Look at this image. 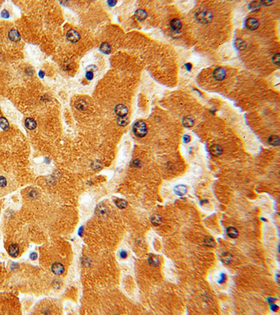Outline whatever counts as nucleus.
<instances>
[{
  "instance_id": "obj_7",
  "label": "nucleus",
  "mask_w": 280,
  "mask_h": 315,
  "mask_svg": "<svg viewBox=\"0 0 280 315\" xmlns=\"http://www.w3.org/2000/svg\"><path fill=\"white\" fill-rule=\"evenodd\" d=\"M246 26L251 30H256L259 26V23L256 19L254 18H249L246 21Z\"/></svg>"
},
{
  "instance_id": "obj_31",
  "label": "nucleus",
  "mask_w": 280,
  "mask_h": 315,
  "mask_svg": "<svg viewBox=\"0 0 280 315\" xmlns=\"http://www.w3.org/2000/svg\"><path fill=\"white\" fill-rule=\"evenodd\" d=\"M7 185V181L6 178L2 176H0V187H5Z\"/></svg>"
},
{
  "instance_id": "obj_8",
  "label": "nucleus",
  "mask_w": 280,
  "mask_h": 315,
  "mask_svg": "<svg viewBox=\"0 0 280 315\" xmlns=\"http://www.w3.org/2000/svg\"><path fill=\"white\" fill-rule=\"evenodd\" d=\"M8 38L11 41H14V42H18L21 40V35L19 34V32L15 29H12L8 32Z\"/></svg>"
},
{
  "instance_id": "obj_16",
  "label": "nucleus",
  "mask_w": 280,
  "mask_h": 315,
  "mask_svg": "<svg viewBox=\"0 0 280 315\" xmlns=\"http://www.w3.org/2000/svg\"><path fill=\"white\" fill-rule=\"evenodd\" d=\"M100 50L102 53L105 54H109L111 53L112 48H111V46L107 42H103L100 44Z\"/></svg>"
},
{
  "instance_id": "obj_9",
  "label": "nucleus",
  "mask_w": 280,
  "mask_h": 315,
  "mask_svg": "<svg viewBox=\"0 0 280 315\" xmlns=\"http://www.w3.org/2000/svg\"><path fill=\"white\" fill-rule=\"evenodd\" d=\"M8 254L11 257L16 258L19 255V246L16 244H12L8 246Z\"/></svg>"
},
{
  "instance_id": "obj_22",
  "label": "nucleus",
  "mask_w": 280,
  "mask_h": 315,
  "mask_svg": "<svg viewBox=\"0 0 280 315\" xmlns=\"http://www.w3.org/2000/svg\"><path fill=\"white\" fill-rule=\"evenodd\" d=\"M203 242L204 245L209 246V247H212V246L215 245V242L214 239L209 236H206L204 237L203 239Z\"/></svg>"
},
{
  "instance_id": "obj_19",
  "label": "nucleus",
  "mask_w": 280,
  "mask_h": 315,
  "mask_svg": "<svg viewBox=\"0 0 280 315\" xmlns=\"http://www.w3.org/2000/svg\"><path fill=\"white\" fill-rule=\"evenodd\" d=\"M233 259V256L231 253L228 252H223L221 254V260L223 263L226 264H229L231 262Z\"/></svg>"
},
{
  "instance_id": "obj_13",
  "label": "nucleus",
  "mask_w": 280,
  "mask_h": 315,
  "mask_svg": "<svg viewBox=\"0 0 280 315\" xmlns=\"http://www.w3.org/2000/svg\"><path fill=\"white\" fill-rule=\"evenodd\" d=\"M174 190H175V193L177 195L182 196L186 193L187 188H186V186H184V185H179V186H177L174 188Z\"/></svg>"
},
{
  "instance_id": "obj_3",
  "label": "nucleus",
  "mask_w": 280,
  "mask_h": 315,
  "mask_svg": "<svg viewBox=\"0 0 280 315\" xmlns=\"http://www.w3.org/2000/svg\"><path fill=\"white\" fill-rule=\"evenodd\" d=\"M67 38L68 40L71 41V42L76 43L79 41L81 37L78 32L76 31L75 30H73V29H71L67 32Z\"/></svg>"
},
{
  "instance_id": "obj_1",
  "label": "nucleus",
  "mask_w": 280,
  "mask_h": 315,
  "mask_svg": "<svg viewBox=\"0 0 280 315\" xmlns=\"http://www.w3.org/2000/svg\"><path fill=\"white\" fill-rule=\"evenodd\" d=\"M195 17L199 22L204 23H209L212 19V13L211 11L207 8H202L200 9L195 14Z\"/></svg>"
},
{
  "instance_id": "obj_18",
  "label": "nucleus",
  "mask_w": 280,
  "mask_h": 315,
  "mask_svg": "<svg viewBox=\"0 0 280 315\" xmlns=\"http://www.w3.org/2000/svg\"><path fill=\"white\" fill-rule=\"evenodd\" d=\"M151 222L155 226H160V225L162 224V218H161L160 215L154 214V215L152 216L151 218Z\"/></svg>"
},
{
  "instance_id": "obj_15",
  "label": "nucleus",
  "mask_w": 280,
  "mask_h": 315,
  "mask_svg": "<svg viewBox=\"0 0 280 315\" xmlns=\"http://www.w3.org/2000/svg\"><path fill=\"white\" fill-rule=\"evenodd\" d=\"M226 232H227V235H228V237L232 239L236 238L238 236L239 233L238 230L234 227H228L226 230Z\"/></svg>"
},
{
  "instance_id": "obj_6",
  "label": "nucleus",
  "mask_w": 280,
  "mask_h": 315,
  "mask_svg": "<svg viewBox=\"0 0 280 315\" xmlns=\"http://www.w3.org/2000/svg\"><path fill=\"white\" fill-rule=\"evenodd\" d=\"M51 270L56 275H61L64 271V268L63 265L60 263H55L52 265Z\"/></svg>"
},
{
  "instance_id": "obj_30",
  "label": "nucleus",
  "mask_w": 280,
  "mask_h": 315,
  "mask_svg": "<svg viewBox=\"0 0 280 315\" xmlns=\"http://www.w3.org/2000/svg\"><path fill=\"white\" fill-rule=\"evenodd\" d=\"M226 280V275L224 273H221L219 275V279L218 280V283L223 284Z\"/></svg>"
},
{
  "instance_id": "obj_5",
  "label": "nucleus",
  "mask_w": 280,
  "mask_h": 315,
  "mask_svg": "<svg viewBox=\"0 0 280 315\" xmlns=\"http://www.w3.org/2000/svg\"><path fill=\"white\" fill-rule=\"evenodd\" d=\"M115 113H116V114L117 115V116L118 117H123V116H126V115L127 114V112H128V109H127V108L125 107V105H123V104H118V105L116 106V107H115Z\"/></svg>"
},
{
  "instance_id": "obj_38",
  "label": "nucleus",
  "mask_w": 280,
  "mask_h": 315,
  "mask_svg": "<svg viewBox=\"0 0 280 315\" xmlns=\"http://www.w3.org/2000/svg\"><path fill=\"white\" fill-rule=\"evenodd\" d=\"M270 309H272V311H276V310H277L278 306L276 305L275 304H272V305H270Z\"/></svg>"
},
{
  "instance_id": "obj_10",
  "label": "nucleus",
  "mask_w": 280,
  "mask_h": 315,
  "mask_svg": "<svg viewBox=\"0 0 280 315\" xmlns=\"http://www.w3.org/2000/svg\"><path fill=\"white\" fill-rule=\"evenodd\" d=\"M170 24L171 28L172 30H175V31H179V30H181V28H182V23H181V21H179V19L177 18L172 19V21H170Z\"/></svg>"
},
{
  "instance_id": "obj_4",
  "label": "nucleus",
  "mask_w": 280,
  "mask_h": 315,
  "mask_svg": "<svg viewBox=\"0 0 280 315\" xmlns=\"http://www.w3.org/2000/svg\"><path fill=\"white\" fill-rule=\"evenodd\" d=\"M226 73L225 69L222 67H217L213 72V77L216 81H222L225 79Z\"/></svg>"
},
{
  "instance_id": "obj_29",
  "label": "nucleus",
  "mask_w": 280,
  "mask_h": 315,
  "mask_svg": "<svg viewBox=\"0 0 280 315\" xmlns=\"http://www.w3.org/2000/svg\"><path fill=\"white\" fill-rule=\"evenodd\" d=\"M272 61L275 64L277 65H279V62H280V55L279 53H276L275 55H274V56L272 57Z\"/></svg>"
},
{
  "instance_id": "obj_24",
  "label": "nucleus",
  "mask_w": 280,
  "mask_h": 315,
  "mask_svg": "<svg viewBox=\"0 0 280 315\" xmlns=\"http://www.w3.org/2000/svg\"><path fill=\"white\" fill-rule=\"evenodd\" d=\"M129 123L128 118L126 116L123 117H118L117 118V123L120 126H125Z\"/></svg>"
},
{
  "instance_id": "obj_12",
  "label": "nucleus",
  "mask_w": 280,
  "mask_h": 315,
  "mask_svg": "<svg viewBox=\"0 0 280 315\" xmlns=\"http://www.w3.org/2000/svg\"><path fill=\"white\" fill-rule=\"evenodd\" d=\"M182 124L186 127H191L194 125V119H193V117L187 116L183 118Z\"/></svg>"
},
{
  "instance_id": "obj_23",
  "label": "nucleus",
  "mask_w": 280,
  "mask_h": 315,
  "mask_svg": "<svg viewBox=\"0 0 280 315\" xmlns=\"http://www.w3.org/2000/svg\"><path fill=\"white\" fill-rule=\"evenodd\" d=\"M115 204L118 208L124 209L127 207V202L123 199H116L115 200Z\"/></svg>"
},
{
  "instance_id": "obj_25",
  "label": "nucleus",
  "mask_w": 280,
  "mask_h": 315,
  "mask_svg": "<svg viewBox=\"0 0 280 315\" xmlns=\"http://www.w3.org/2000/svg\"><path fill=\"white\" fill-rule=\"evenodd\" d=\"M76 108L78 110H85L87 108V104H86V102L83 100H79L76 103Z\"/></svg>"
},
{
  "instance_id": "obj_26",
  "label": "nucleus",
  "mask_w": 280,
  "mask_h": 315,
  "mask_svg": "<svg viewBox=\"0 0 280 315\" xmlns=\"http://www.w3.org/2000/svg\"><path fill=\"white\" fill-rule=\"evenodd\" d=\"M148 263H149V264L151 265L152 266L156 267L157 265H158L159 260L157 257L154 256L152 255V256H151L149 258H148Z\"/></svg>"
},
{
  "instance_id": "obj_36",
  "label": "nucleus",
  "mask_w": 280,
  "mask_h": 315,
  "mask_svg": "<svg viewBox=\"0 0 280 315\" xmlns=\"http://www.w3.org/2000/svg\"><path fill=\"white\" fill-rule=\"evenodd\" d=\"M260 4H263V5H265V6H269V5L272 4V1H261V2H260Z\"/></svg>"
},
{
  "instance_id": "obj_14",
  "label": "nucleus",
  "mask_w": 280,
  "mask_h": 315,
  "mask_svg": "<svg viewBox=\"0 0 280 315\" xmlns=\"http://www.w3.org/2000/svg\"><path fill=\"white\" fill-rule=\"evenodd\" d=\"M25 124L26 127H28L29 130H35L36 127H37V123H36L35 120L32 118H26L25 120Z\"/></svg>"
},
{
  "instance_id": "obj_11",
  "label": "nucleus",
  "mask_w": 280,
  "mask_h": 315,
  "mask_svg": "<svg viewBox=\"0 0 280 315\" xmlns=\"http://www.w3.org/2000/svg\"><path fill=\"white\" fill-rule=\"evenodd\" d=\"M210 152L211 154L214 156H218L223 152V149H222L220 145L218 144H214L211 146V148H210Z\"/></svg>"
},
{
  "instance_id": "obj_44",
  "label": "nucleus",
  "mask_w": 280,
  "mask_h": 315,
  "mask_svg": "<svg viewBox=\"0 0 280 315\" xmlns=\"http://www.w3.org/2000/svg\"><path fill=\"white\" fill-rule=\"evenodd\" d=\"M0 113H1V112H0Z\"/></svg>"
},
{
  "instance_id": "obj_37",
  "label": "nucleus",
  "mask_w": 280,
  "mask_h": 315,
  "mask_svg": "<svg viewBox=\"0 0 280 315\" xmlns=\"http://www.w3.org/2000/svg\"><path fill=\"white\" fill-rule=\"evenodd\" d=\"M30 259H32V260H35V259H37V254L35 253V252H33V253H32L31 254H30Z\"/></svg>"
},
{
  "instance_id": "obj_42",
  "label": "nucleus",
  "mask_w": 280,
  "mask_h": 315,
  "mask_svg": "<svg viewBox=\"0 0 280 315\" xmlns=\"http://www.w3.org/2000/svg\"><path fill=\"white\" fill-rule=\"evenodd\" d=\"M39 76H40V78L43 79L44 77V76H45V73L43 71H40L39 72Z\"/></svg>"
},
{
  "instance_id": "obj_17",
  "label": "nucleus",
  "mask_w": 280,
  "mask_h": 315,
  "mask_svg": "<svg viewBox=\"0 0 280 315\" xmlns=\"http://www.w3.org/2000/svg\"><path fill=\"white\" fill-rule=\"evenodd\" d=\"M135 17L139 21H144L146 18L147 13L143 9H138L135 12Z\"/></svg>"
},
{
  "instance_id": "obj_41",
  "label": "nucleus",
  "mask_w": 280,
  "mask_h": 315,
  "mask_svg": "<svg viewBox=\"0 0 280 315\" xmlns=\"http://www.w3.org/2000/svg\"><path fill=\"white\" fill-rule=\"evenodd\" d=\"M133 165H134V167H139V161H138V160H135V161H134Z\"/></svg>"
},
{
  "instance_id": "obj_21",
  "label": "nucleus",
  "mask_w": 280,
  "mask_h": 315,
  "mask_svg": "<svg viewBox=\"0 0 280 315\" xmlns=\"http://www.w3.org/2000/svg\"><path fill=\"white\" fill-rule=\"evenodd\" d=\"M268 143L272 146L277 147L279 145V138L276 135H271L268 138Z\"/></svg>"
},
{
  "instance_id": "obj_43",
  "label": "nucleus",
  "mask_w": 280,
  "mask_h": 315,
  "mask_svg": "<svg viewBox=\"0 0 280 315\" xmlns=\"http://www.w3.org/2000/svg\"><path fill=\"white\" fill-rule=\"evenodd\" d=\"M267 300H268V302H270V303H272V302L275 300V299H274V298H269Z\"/></svg>"
},
{
  "instance_id": "obj_34",
  "label": "nucleus",
  "mask_w": 280,
  "mask_h": 315,
  "mask_svg": "<svg viewBox=\"0 0 280 315\" xmlns=\"http://www.w3.org/2000/svg\"><path fill=\"white\" fill-rule=\"evenodd\" d=\"M183 139H184V143H186V144L188 143V142L191 141V137H190V136L188 135V134H185Z\"/></svg>"
},
{
  "instance_id": "obj_27",
  "label": "nucleus",
  "mask_w": 280,
  "mask_h": 315,
  "mask_svg": "<svg viewBox=\"0 0 280 315\" xmlns=\"http://www.w3.org/2000/svg\"><path fill=\"white\" fill-rule=\"evenodd\" d=\"M236 47L240 50H244L246 48V44L242 39H237L235 41Z\"/></svg>"
},
{
  "instance_id": "obj_40",
  "label": "nucleus",
  "mask_w": 280,
  "mask_h": 315,
  "mask_svg": "<svg viewBox=\"0 0 280 315\" xmlns=\"http://www.w3.org/2000/svg\"><path fill=\"white\" fill-rule=\"evenodd\" d=\"M107 3H108V4L110 6H114V5L116 4V1H108V2H107Z\"/></svg>"
},
{
  "instance_id": "obj_39",
  "label": "nucleus",
  "mask_w": 280,
  "mask_h": 315,
  "mask_svg": "<svg viewBox=\"0 0 280 315\" xmlns=\"http://www.w3.org/2000/svg\"><path fill=\"white\" fill-rule=\"evenodd\" d=\"M185 67H186V69L187 70H188V71H191L192 65L191 64H190V63H187V64H185Z\"/></svg>"
},
{
  "instance_id": "obj_35",
  "label": "nucleus",
  "mask_w": 280,
  "mask_h": 315,
  "mask_svg": "<svg viewBox=\"0 0 280 315\" xmlns=\"http://www.w3.org/2000/svg\"><path fill=\"white\" fill-rule=\"evenodd\" d=\"M127 256V253L125 251H121V252H120V257H121V258L124 259L126 258Z\"/></svg>"
},
{
  "instance_id": "obj_2",
  "label": "nucleus",
  "mask_w": 280,
  "mask_h": 315,
  "mask_svg": "<svg viewBox=\"0 0 280 315\" xmlns=\"http://www.w3.org/2000/svg\"><path fill=\"white\" fill-rule=\"evenodd\" d=\"M132 130L137 137H144L147 134V127L143 120H138L134 124Z\"/></svg>"
},
{
  "instance_id": "obj_28",
  "label": "nucleus",
  "mask_w": 280,
  "mask_h": 315,
  "mask_svg": "<svg viewBox=\"0 0 280 315\" xmlns=\"http://www.w3.org/2000/svg\"><path fill=\"white\" fill-rule=\"evenodd\" d=\"M249 7L252 11H257L261 8V4L258 1H252L249 4Z\"/></svg>"
},
{
  "instance_id": "obj_33",
  "label": "nucleus",
  "mask_w": 280,
  "mask_h": 315,
  "mask_svg": "<svg viewBox=\"0 0 280 315\" xmlns=\"http://www.w3.org/2000/svg\"><path fill=\"white\" fill-rule=\"evenodd\" d=\"M1 17L4 18H8L10 16V14L6 10H3L2 11H1Z\"/></svg>"
},
{
  "instance_id": "obj_20",
  "label": "nucleus",
  "mask_w": 280,
  "mask_h": 315,
  "mask_svg": "<svg viewBox=\"0 0 280 315\" xmlns=\"http://www.w3.org/2000/svg\"><path fill=\"white\" fill-rule=\"evenodd\" d=\"M0 127L5 131L9 129V124H8V120L4 117H0Z\"/></svg>"
},
{
  "instance_id": "obj_32",
  "label": "nucleus",
  "mask_w": 280,
  "mask_h": 315,
  "mask_svg": "<svg viewBox=\"0 0 280 315\" xmlns=\"http://www.w3.org/2000/svg\"><path fill=\"white\" fill-rule=\"evenodd\" d=\"M93 77H94V74H93V73L91 71H88L86 73V78L88 80H92Z\"/></svg>"
}]
</instances>
